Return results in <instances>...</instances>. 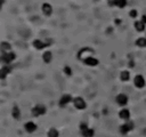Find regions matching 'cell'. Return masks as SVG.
Instances as JSON below:
<instances>
[{
    "label": "cell",
    "mask_w": 146,
    "mask_h": 137,
    "mask_svg": "<svg viewBox=\"0 0 146 137\" xmlns=\"http://www.w3.org/2000/svg\"><path fill=\"white\" fill-rule=\"evenodd\" d=\"M15 57H16V55L14 54V53H7V54H2V56L0 57V61L2 62V63H6V64H9V63H11L14 60H15Z\"/></svg>",
    "instance_id": "6da1fadb"
},
{
    "label": "cell",
    "mask_w": 146,
    "mask_h": 137,
    "mask_svg": "<svg viewBox=\"0 0 146 137\" xmlns=\"http://www.w3.org/2000/svg\"><path fill=\"white\" fill-rule=\"evenodd\" d=\"M80 129H81V132H82L81 134L83 135V137H92L94 136V130L89 129L85 122H82L80 124Z\"/></svg>",
    "instance_id": "7a4b0ae2"
},
{
    "label": "cell",
    "mask_w": 146,
    "mask_h": 137,
    "mask_svg": "<svg viewBox=\"0 0 146 137\" xmlns=\"http://www.w3.org/2000/svg\"><path fill=\"white\" fill-rule=\"evenodd\" d=\"M46 113V107L43 106V105L39 104L37 105V106H34L32 109V114L34 117H39V116H42V114Z\"/></svg>",
    "instance_id": "3957f363"
},
{
    "label": "cell",
    "mask_w": 146,
    "mask_h": 137,
    "mask_svg": "<svg viewBox=\"0 0 146 137\" xmlns=\"http://www.w3.org/2000/svg\"><path fill=\"white\" fill-rule=\"evenodd\" d=\"M73 103H74V106H75L77 109H79V110H83V109H86V102L83 101L81 97L74 98Z\"/></svg>",
    "instance_id": "277c9868"
},
{
    "label": "cell",
    "mask_w": 146,
    "mask_h": 137,
    "mask_svg": "<svg viewBox=\"0 0 146 137\" xmlns=\"http://www.w3.org/2000/svg\"><path fill=\"white\" fill-rule=\"evenodd\" d=\"M132 128H133V122H127V123L123 124V126H121L120 132L122 134H127L128 132H130Z\"/></svg>",
    "instance_id": "5b68a950"
},
{
    "label": "cell",
    "mask_w": 146,
    "mask_h": 137,
    "mask_svg": "<svg viewBox=\"0 0 146 137\" xmlns=\"http://www.w3.org/2000/svg\"><path fill=\"white\" fill-rule=\"evenodd\" d=\"M10 49H11V46L9 45L8 42H1V45H0V50H1L2 54H7V53H10Z\"/></svg>",
    "instance_id": "8992f818"
},
{
    "label": "cell",
    "mask_w": 146,
    "mask_h": 137,
    "mask_svg": "<svg viewBox=\"0 0 146 137\" xmlns=\"http://www.w3.org/2000/svg\"><path fill=\"white\" fill-rule=\"evenodd\" d=\"M135 85H136V87H138V88H143V87L145 86L144 78H143L142 76H136V78H135Z\"/></svg>",
    "instance_id": "52a82bcc"
},
{
    "label": "cell",
    "mask_w": 146,
    "mask_h": 137,
    "mask_svg": "<svg viewBox=\"0 0 146 137\" xmlns=\"http://www.w3.org/2000/svg\"><path fill=\"white\" fill-rule=\"evenodd\" d=\"M50 45V42H42L41 40H34L33 41V46L37 48V49H42V48H45V47H47V46Z\"/></svg>",
    "instance_id": "ba28073f"
},
{
    "label": "cell",
    "mask_w": 146,
    "mask_h": 137,
    "mask_svg": "<svg viewBox=\"0 0 146 137\" xmlns=\"http://www.w3.org/2000/svg\"><path fill=\"white\" fill-rule=\"evenodd\" d=\"M10 71H11L10 66H4L2 68H0V79H5Z\"/></svg>",
    "instance_id": "9c48e42d"
},
{
    "label": "cell",
    "mask_w": 146,
    "mask_h": 137,
    "mask_svg": "<svg viewBox=\"0 0 146 137\" xmlns=\"http://www.w3.org/2000/svg\"><path fill=\"white\" fill-rule=\"evenodd\" d=\"M116 102L119 103L120 105H126L127 102H128V97L125 94H120L116 96Z\"/></svg>",
    "instance_id": "30bf717a"
},
{
    "label": "cell",
    "mask_w": 146,
    "mask_h": 137,
    "mask_svg": "<svg viewBox=\"0 0 146 137\" xmlns=\"http://www.w3.org/2000/svg\"><path fill=\"white\" fill-rule=\"evenodd\" d=\"M71 101H72L71 95H64V96H62V98L60 101V105L61 106H65V105H66L67 103H70Z\"/></svg>",
    "instance_id": "8fae6325"
},
{
    "label": "cell",
    "mask_w": 146,
    "mask_h": 137,
    "mask_svg": "<svg viewBox=\"0 0 146 137\" xmlns=\"http://www.w3.org/2000/svg\"><path fill=\"white\" fill-rule=\"evenodd\" d=\"M83 62L87 64V65H90V66H95V65L98 64V60H96L94 57H86Z\"/></svg>",
    "instance_id": "7c38bea8"
},
{
    "label": "cell",
    "mask_w": 146,
    "mask_h": 137,
    "mask_svg": "<svg viewBox=\"0 0 146 137\" xmlns=\"http://www.w3.org/2000/svg\"><path fill=\"white\" fill-rule=\"evenodd\" d=\"M42 12H43V14L47 15V16L51 15V13H52L51 6L49 5V4H43V5H42Z\"/></svg>",
    "instance_id": "4fadbf2b"
},
{
    "label": "cell",
    "mask_w": 146,
    "mask_h": 137,
    "mask_svg": "<svg viewBox=\"0 0 146 137\" xmlns=\"http://www.w3.org/2000/svg\"><path fill=\"white\" fill-rule=\"evenodd\" d=\"M37 129V126H36V123H33V122H27L25 123V130L27 133H33L34 130Z\"/></svg>",
    "instance_id": "5bb4252c"
},
{
    "label": "cell",
    "mask_w": 146,
    "mask_h": 137,
    "mask_svg": "<svg viewBox=\"0 0 146 137\" xmlns=\"http://www.w3.org/2000/svg\"><path fill=\"white\" fill-rule=\"evenodd\" d=\"M11 114H13L14 119H20V118H21V112H20V109H18V106H16V105H15V106L13 107Z\"/></svg>",
    "instance_id": "9a60e30c"
},
{
    "label": "cell",
    "mask_w": 146,
    "mask_h": 137,
    "mask_svg": "<svg viewBox=\"0 0 146 137\" xmlns=\"http://www.w3.org/2000/svg\"><path fill=\"white\" fill-rule=\"evenodd\" d=\"M120 118L121 119H125V120H128L129 118H130V112L128 111V110H122V111H120Z\"/></svg>",
    "instance_id": "2e32d148"
},
{
    "label": "cell",
    "mask_w": 146,
    "mask_h": 137,
    "mask_svg": "<svg viewBox=\"0 0 146 137\" xmlns=\"http://www.w3.org/2000/svg\"><path fill=\"white\" fill-rule=\"evenodd\" d=\"M42 58H43V61H45L46 63H49V62L51 61V58H52V55H51V53H50V52H46L45 54H43Z\"/></svg>",
    "instance_id": "e0dca14e"
},
{
    "label": "cell",
    "mask_w": 146,
    "mask_h": 137,
    "mask_svg": "<svg viewBox=\"0 0 146 137\" xmlns=\"http://www.w3.org/2000/svg\"><path fill=\"white\" fill-rule=\"evenodd\" d=\"M58 136H60V134H58V132L55 128H51L48 132V137H58Z\"/></svg>",
    "instance_id": "ac0fdd59"
},
{
    "label": "cell",
    "mask_w": 146,
    "mask_h": 137,
    "mask_svg": "<svg viewBox=\"0 0 146 137\" xmlns=\"http://www.w3.org/2000/svg\"><path fill=\"white\" fill-rule=\"evenodd\" d=\"M136 45L139 46V47H146V39L145 38H139L137 41H136Z\"/></svg>",
    "instance_id": "d6986e66"
},
{
    "label": "cell",
    "mask_w": 146,
    "mask_h": 137,
    "mask_svg": "<svg viewBox=\"0 0 146 137\" xmlns=\"http://www.w3.org/2000/svg\"><path fill=\"white\" fill-rule=\"evenodd\" d=\"M121 80L122 81H128L129 80V72L128 71H123V72H121Z\"/></svg>",
    "instance_id": "ffe728a7"
},
{
    "label": "cell",
    "mask_w": 146,
    "mask_h": 137,
    "mask_svg": "<svg viewBox=\"0 0 146 137\" xmlns=\"http://www.w3.org/2000/svg\"><path fill=\"white\" fill-rule=\"evenodd\" d=\"M135 27L137 31H144L145 29V24H143L142 22H136L135 23Z\"/></svg>",
    "instance_id": "44dd1931"
},
{
    "label": "cell",
    "mask_w": 146,
    "mask_h": 137,
    "mask_svg": "<svg viewBox=\"0 0 146 137\" xmlns=\"http://www.w3.org/2000/svg\"><path fill=\"white\" fill-rule=\"evenodd\" d=\"M126 2H127V0H116V2H115V5H118L119 7H125L126 6Z\"/></svg>",
    "instance_id": "7402d4cb"
},
{
    "label": "cell",
    "mask_w": 146,
    "mask_h": 137,
    "mask_svg": "<svg viewBox=\"0 0 146 137\" xmlns=\"http://www.w3.org/2000/svg\"><path fill=\"white\" fill-rule=\"evenodd\" d=\"M64 72L67 74V76H71V74H72V71H71V68L69 67V66H65L64 67Z\"/></svg>",
    "instance_id": "603a6c76"
},
{
    "label": "cell",
    "mask_w": 146,
    "mask_h": 137,
    "mask_svg": "<svg viewBox=\"0 0 146 137\" xmlns=\"http://www.w3.org/2000/svg\"><path fill=\"white\" fill-rule=\"evenodd\" d=\"M130 16H131V17H136V16H137V12H136V10H131V12H130Z\"/></svg>",
    "instance_id": "cb8c5ba5"
},
{
    "label": "cell",
    "mask_w": 146,
    "mask_h": 137,
    "mask_svg": "<svg viewBox=\"0 0 146 137\" xmlns=\"http://www.w3.org/2000/svg\"><path fill=\"white\" fill-rule=\"evenodd\" d=\"M142 23L146 24V16H145V15H143V16H142Z\"/></svg>",
    "instance_id": "d4e9b609"
},
{
    "label": "cell",
    "mask_w": 146,
    "mask_h": 137,
    "mask_svg": "<svg viewBox=\"0 0 146 137\" xmlns=\"http://www.w3.org/2000/svg\"><path fill=\"white\" fill-rule=\"evenodd\" d=\"M2 2H4V0H0V8H1V5H2Z\"/></svg>",
    "instance_id": "484cf974"
}]
</instances>
